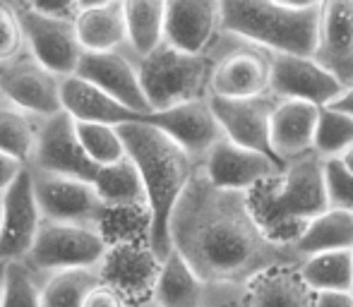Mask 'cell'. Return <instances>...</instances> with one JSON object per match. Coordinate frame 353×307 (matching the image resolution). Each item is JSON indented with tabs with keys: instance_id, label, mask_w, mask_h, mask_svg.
Wrapping results in <instances>:
<instances>
[{
	"instance_id": "1",
	"label": "cell",
	"mask_w": 353,
	"mask_h": 307,
	"mask_svg": "<svg viewBox=\"0 0 353 307\" xmlns=\"http://www.w3.org/2000/svg\"><path fill=\"white\" fill-rule=\"evenodd\" d=\"M168 242L205 284L248 286L274 266L303 262L293 242L267 233L250 192L219 190L200 168L168 216Z\"/></svg>"
},
{
	"instance_id": "2",
	"label": "cell",
	"mask_w": 353,
	"mask_h": 307,
	"mask_svg": "<svg viewBox=\"0 0 353 307\" xmlns=\"http://www.w3.org/2000/svg\"><path fill=\"white\" fill-rule=\"evenodd\" d=\"M116 132L125 147L128 161L135 166L140 176L144 197H147L149 247L159 257V262H163L171 252L168 216L200 166L181 147L173 145L161 130L142 120L123 123L116 127Z\"/></svg>"
},
{
	"instance_id": "3",
	"label": "cell",
	"mask_w": 353,
	"mask_h": 307,
	"mask_svg": "<svg viewBox=\"0 0 353 307\" xmlns=\"http://www.w3.org/2000/svg\"><path fill=\"white\" fill-rule=\"evenodd\" d=\"M27 168L84 182V185L94 187L99 192L101 202L111 211L140 214L149 224L147 197H144L135 166L128 161V156L118 161L116 166L94 163L79 149L77 140H74V125L63 111L41 123L37 135V147H34L32 161H29Z\"/></svg>"
},
{
	"instance_id": "4",
	"label": "cell",
	"mask_w": 353,
	"mask_h": 307,
	"mask_svg": "<svg viewBox=\"0 0 353 307\" xmlns=\"http://www.w3.org/2000/svg\"><path fill=\"white\" fill-rule=\"evenodd\" d=\"M322 0L276 3V0H223L219 3V29L250 41L274 56L312 58L320 36Z\"/></svg>"
},
{
	"instance_id": "5",
	"label": "cell",
	"mask_w": 353,
	"mask_h": 307,
	"mask_svg": "<svg viewBox=\"0 0 353 307\" xmlns=\"http://www.w3.org/2000/svg\"><path fill=\"white\" fill-rule=\"evenodd\" d=\"M260 190H265L267 195L262 200V209H255V214L272 237L279 235L281 226H288L293 229V240H296L303 226L330 209L325 176H322V158L312 151L286 163L281 176L260 185Z\"/></svg>"
},
{
	"instance_id": "6",
	"label": "cell",
	"mask_w": 353,
	"mask_h": 307,
	"mask_svg": "<svg viewBox=\"0 0 353 307\" xmlns=\"http://www.w3.org/2000/svg\"><path fill=\"white\" fill-rule=\"evenodd\" d=\"M210 75L212 61L207 53L190 56L163 41L149 56L137 61V79L152 113L207 98Z\"/></svg>"
},
{
	"instance_id": "7",
	"label": "cell",
	"mask_w": 353,
	"mask_h": 307,
	"mask_svg": "<svg viewBox=\"0 0 353 307\" xmlns=\"http://www.w3.org/2000/svg\"><path fill=\"white\" fill-rule=\"evenodd\" d=\"M205 53L212 61L207 96L252 98L270 94V51L219 29Z\"/></svg>"
},
{
	"instance_id": "8",
	"label": "cell",
	"mask_w": 353,
	"mask_h": 307,
	"mask_svg": "<svg viewBox=\"0 0 353 307\" xmlns=\"http://www.w3.org/2000/svg\"><path fill=\"white\" fill-rule=\"evenodd\" d=\"M161 262L152 252L144 235H121L108 240L106 252L97 266L101 286L118 293L125 307L154 305V286Z\"/></svg>"
},
{
	"instance_id": "9",
	"label": "cell",
	"mask_w": 353,
	"mask_h": 307,
	"mask_svg": "<svg viewBox=\"0 0 353 307\" xmlns=\"http://www.w3.org/2000/svg\"><path fill=\"white\" fill-rule=\"evenodd\" d=\"M106 245L108 240L101 231L41 221L37 237L22 262L39 279L46 281L58 271L97 269Z\"/></svg>"
},
{
	"instance_id": "10",
	"label": "cell",
	"mask_w": 353,
	"mask_h": 307,
	"mask_svg": "<svg viewBox=\"0 0 353 307\" xmlns=\"http://www.w3.org/2000/svg\"><path fill=\"white\" fill-rule=\"evenodd\" d=\"M29 173H32L34 197L43 221L82 226V229L101 231L106 235V224L113 211L103 204L94 187L72 178L39 173L32 168Z\"/></svg>"
},
{
	"instance_id": "11",
	"label": "cell",
	"mask_w": 353,
	"mask_h": 307,
	"mask_svg": "<svg viewBox=\"0 0 353 307\" xmlns=\"http://www.w3.org/2000/svg\"><path fill=\"white\" fill-rule=\"evenodd\" d=\"M14 17L22 29V41L27 53L51 75L70 77L74 75L82 58V46L77 41L72 22L53 19L39 12L34 3H10Z\"/></svg>"
},
{
	"instance_id": "12",
	"label": "cell",
	"mask_w": 353,
	"mask_h": 307,
	"mask_svg": "<svg viewBox=\"0 0 353 307\" xmlns=\"http://www.w3.org/2000/svg\"><path fill=\"white\" fill-rule=\"evenodd\" d=\"M200 171L219 190L255 192L260 185L272 182L281 176L283 168L274 158L260 151L233 145L231 140H219L202 158Z\"/></svg>"
},
{
	"instance_id": "13",
	"label": "cell",
	"mask_w": 353,
	"mask_h": 307,
	"mask_svg": "<svg viewBox=\"0 0 353 307\" xmlns=\"http://www.w3.org/2000/svg\"><path fill=\"white\" fill-rule=\"evenodd\" d=\"M0 92L8 103L41 120L61 113V77L43 70L27 48L0 65Z\"/></svg>"
},
{
	"instance_id": "14",
	"label": "cell",
	"mask_w": 353,
	"mask_h": 307,
	"mask_svg": "<svg viewBox=\"0 0 353 307\" xmlns=\"http://www.w3.org/2000/svg\"><path fill=\"white\" fill-rule=\"evenodd\" d=\"M137 61L140 58L128 46L116 48V51H103V53L84 51L74 75L84 79V82L94 84L97 89H101L106 96H111L113 101L125 106L128 111L144 118L152 111H149L147 101H144V94L140 89Z\"/></svg>"
},
{
	"instance_id": "15",
	"label": "cell",
	"mask_w": 353,
	"mask_h": 307,
	"mask_svg": "<svg viewBox=\"0 0 353 307\" xmlns=\"http://www.w3.org/2000/svg\"><path fill=\"white\" fill-rule=\"evenodd\" d=\"M207 101H210V108L226 140H231L238 147H245V149L260 151L265 156L274 158L270 149V120L279 98H274L272 94H262V96L252 98L207 96Z\"/></svg>"
},
{
	"instance_id": "16",
	"label": "cell",
	"mask_w": 353,
	"mask_h": 307,
	"mask_svg": "<svg viewBox=\"0 0 353 307\" xmlns=\"http://www.w3.org/2000/svg\"><path fill=\"white\" fill-rule=\"evenodd\" d=\"M142 123L161 130L173 145H178L192 161L200 166L207 151L223 140V132L219 127L216 118H214L210 101L207 98H197V101H188L181 106L166 108V111L149 113L140 118Z\"/></svg>"
},
{
	"instance_id": "17",
	"label": "cell",
	"mask_w": 353,
	"mask_h": 307,
	"mask_svg": "<svg viewBox=\"0 0 353 307\" xmlns=\"http://www.w3.org/2000/svg\"><path fill=\"white\" fill-rule=\"evenodd\" d=\"M270 94L279 101H305L317 108H325L336 101L344 94V89L312 58L272 53Z\"/></svg>"
},
{
	"instance_id": "18",
	"label": "cell",
	"mask_w": 353,
	"mask_h": 307,
	"mask_svg": "<svg viewBox=\"0 0 353 307\" xmlns=\"http://www.w3.org/2000/svg\"><path fill=\"white\" fill-rule=\"evenodd\" d=\"M312 61L334 77L344 92L353 87V0L322 3L320 36Z\"/></svg>"
},
{
	"instance_id": "19",
	"label": "cell",
	"mask_w": 353,
	"mask_h": 307,
	"mask_svg": "<svg viewBox=\"0 0 353 307\" xmlns=\"http://www.w3.org/2000/svg\"><path fill=\"white\" fill-rule=\"evenodd\" d=\"M37 197H34L32 173L24 168L17 180L3 192V229H0V260H24L41 226Z\"/></svg>"
},
{
	"instance_id": "20",
	"label": "cell",
	"mask_w": 353,
	"mask_h": 307,
	"mask_svg": "<svg viewBox=\"0 0 353 307\" xmlns=\"http://www.w3.org/2000/svg\"><path fill=\"white\" fill-rule=\"evenodd\" d=\"M219 34L216 0H171L163 10V43L200 56Z\"/></svg>"
},
{
	"instance_id": "21",
	"label": "cell",
	"mask_w": 353,
	"mask_h": 307,
	"mask_svg": "<svg viewBox=\"0 0 353 307\" xmlns=\"http://www.w3.org/2000/svg\"><path fill=\"white\" fill-rule=\"evenodd\" d=\"M320 108L305 101H276L270 120L272 156L286 166L312 151Z\"/></svg>"
},
{
	"instance_id": "22",
	"label": "cell",
	"mask_w": 353,
	"mask_h": 307,
	"mask_svg": "<svg viewBox=\"0 0 353 307\" xmlns=\"http://www.w3.org/2000/svg\"><path fill=\"white\" fill-rule=\"evenodd\" d=\"M61 111L74 123H99V125L118 127L123 123H135L140 116L128 111L118 101L84 82L77 75L61 79Z\"/></svg>"
},
{
	"instance_id": "23",
	"label": "cell",
	"mask_w": 353,
	"mask_h": 307,
	"mask_svg": "<svg viewBox=\"0 0 353 307\" xmlns=\"http://www.w3.org/2000/svg\"><path fill=\"white\" fill-rule=\"evenodd\" d=\"M74 32L82 51L103 53L128 46L125 14L121 0L108 3H84L79 17L74 19Z\"/></svg>"
},
{
	"instance_id": "24",
	"label": "cell",
	"mask_w": 353,
	"mask_h": 307,
	"mask_svg": "<svg viewBox=\"0 0 353 307\" xmlns=\"http://www.w3.org/2000/svg\"><path fill=\"white\" fill-rule=\"evenodd\" d=\"M250 307H315V293L298 274V266H274L245 286Z\"/></svg>"
},
{
	"instance_id": "25",
	"label": "cell",
	"mask_w": 353,
	"mask_h": 307,
	"mask_svg": "<svg viewBox=\"0 0 353 307\" xmlns=\"http://www.w3.org/2000/svg\"><path fill=\"white\" fill-rule=\"evenodd\" d=\"M293 247L303 260L320 252L353 250V211L327 209L325 214L303 226L293 240Z\"/></svg>"
},
{
	"instance_id": "26",
	"label": "cell",
	"mask_w": 353,
	"mask_h": 307,
	"mask_svg": "<svg viewBox=\"0 0 353 307\" xmlns=\"http://www.w3.org/2000/svg\"><path fill=\"white\" fill-rule=\"evenodd\" d=\"M205 298V281L181 260L178 252H168L161 262L159 279L154 286V307H202Z\"/></svg>"
},
{
	"instance_id": "27",
	"label": "cell",
	"mask_w": 353,
	"mask_h": 307,
	"mask_svg": "<svg viewBox=\"0 0 353 307\" xmlns=\"http://www.w3.org/2000/svg\"><path fill=\"white\" fill-rule=\"evenodd\" d=\"M298 274L312 293H353L351 250L310 255L298 264Z\"/></svg>"
},
{
	"instance_id": "28",
	"label": "cell",
	"mask_w": 353,
	"mask_h": 307,
	"mask_svg": "<svg viewBox=\"0 0 353 307\" xmlns=\"http://www.w3.org/2000/svg\"><path fill=\"white\" fill-rule=\"evenodd\" d=\"M163 0H125V39L128 48L137 58H144L163 41Z\"/></svg>"
},
{
	"instance_id": "29",
	"label": "cell",
	"mask_w": 353,
	"mask_h": 307,
	"mask_svg": "<svg viewBox=\"0 0 353 307\" xmlns=\"http://www.w3.org/2000/svg\"><path fill=\"white\" fill-rule=\"evenodd\" d=\"M41 123V118L29 116V113L19 111L17 106L5 101L0 106V151L19 161L22 166H29Z\"/></svg>"
},
{
	"instance_id": "30",
	"label": "cell",
	"mask_w": 353,
	"mask_h": 307,
	"mask_svg": "<svg viewBox=\"0 0 353 307\" xmlns=\"http://www.w3.org/2000/svg\"><path fill=\"white\" fill-rule=\"evenodd\" d=\"M97 269H68L43 281L41 307H82L89 290L97 288Z\"/></svg>"
},
{
	"instance_id": "31",
	"label": "cell",
	"mask_w": 353,
	"mask_h": 307,
	"mask_svg": "<svg viewBox=\"0 0 353 307\" xmlns=\"http://www.w3.org/2000/svg\"><path fill=\"white\" fill-rule=\"evenodd\" d=\"M353 147V118L334 108H320L317 118L315 140H312V154L327 158H339L344 151Z\"/></svg>"
},
{
	"instance_id": "32",
	"label": "cell",
	"mask_w": 353,
	"mask_h": 307,
	"mask_svg": "<svg viewBox=\"0 0 353 307\" xmlns=\"http://www.w3.org/2000/svg\"><path fill=\"white\" fill-rule=\"evenodd\" d=\"M74 140L79 149L99 166H116L125 158V147L118 137L116 127L99 125V123H74Z\"/></svg>"
},
{
	"instance_id": "33",
	"label": "cell",
	"mask_w": 353,
	"mask_h": 307,
	"mask_svg": "<svg viewBox=\"0 0 353 307\" xmlns=\"http://www.w3.org/2000/svg\"><path fill=\"white\" fill-rule=\"evenodd\" d=\"M41 290L43 281L22 260L5 264L0 307H41Z\"/></svg>"
},
{
	"instance_id": "34",
	"label": "cell",
	"mask_w": 353,
	"mask_h": 307,
	"mask_svg": "<svg viewBox=\"0 0 353 307\" xmlns=\"http://www.w3.org/2000/svg\"><path fill=\"white\" fill-rule=\"evenodd\" d=\"M322 176H325V192L330 209L353 211V176L344 168L341 158L322 161Z\"/></svg>"
},
{
	"instance_id": "35",
	"label": "cell",
	"mask_w": 353,
	"mask_h": 307,
	"mask_svg": "<svg viewBox=\"0 0 353 307\" xmlns=\"http://www.w3.org/2000/svg\"><path fill=\"white\" fill-rule=\"evenodd\" d=\"M22 51V29H19V22L14 17L12 5L0 0V65L14 61Z\"/></svg>"
},
{
	"instance_id": "36",
	"label": "cell",
	"mask_w": 353,
	"mask_h": 307,
	"mask_svg": "<svg viewBox=\"0 0 353 307\" xmlns=\"http://www.w3.org/2000/svg\"><path fill=\"white\" fill-rule=\"evenodd\" d=\"M202 307H250L248 290L238 284H205Z\"/></svg>"
},
{
	"instance_id": "37",
	"label": "cell",
	"mask_w": 353,
	"mask_h": 307,
	"mask_svg": "<svg viewBox=\"0 0 353 307\" xmlns=\"http://www.w3.org/2000/svg\"><path fill=\"white\" fill-rule=\"evenodd\" d=\"M82 307H125V303L118 298V293H113L111 288L99 284L97 288L89 290V295L84 298Z\"/></svg>"
},
{
	"instance_id": "38",
	"label": "cell",
	"mask_w": 353,
	"mask_h": 307,
	"mask_svg": "<svg viewBox=\"0 0 353 307\" xmlns=\"http://www.w3.org/2000/svg\"><path fill=\"white\" fill-rule=\"evenodd\" d=\"M24 168H27V166H22L19 161L5 156V154L0 151V195H3V192L8 190L14 180H17V176L24 171Z\"/></svg>"
},
{
	"instance_id": "39",
	"label": "cell",
	"mask_w": 353,
	"mask_h": 307,
	"mask_svg": "<svg viewBox=\"0 0 353 307\" xmlns=\"http://www.w3.org/2000/svg\"><path fill=\"white\" fill-rule=\"evenodd\" d=\"M315 307H353V293H315Z\"/></svg>"
},
{
	"instance_id": "40",
	"label": "cell",
	"mask_w": 353,
	"mask_h": 307,
	"mask_svg": "<svg viewBox=\"0 0 353 307\" xmlns=\"http://www.w3.org/2000/svg\"><path fill=\"white\" fill-rule=\"evenodd\" d=\"M325 108H334V111H341V113H346V116L353 118V87L346 89L336 101H332L330 106H325Z\"/></svg>"
},
{
	"instance_id": "41",
	"label": "cell",
	"mask_w": 353,
	"mask_h": 307,
	"mask_svg": "<svg viewBox=\"0 0 353 307\" xmlns=\"http://www.w3.org/2000/svg\"><path fill=\"white\" fill-rule=\"evenodd\" d=\"M339 158H341V163H344V168H346V171H349L351 176H353V147H351L349 151H344V154H341Z\"/></svg>"
},
{
	"instance_id": "42",
	"label": "cell",
	"mask_w": 353,
	"mask_h": 307,
	"mask_svg": "<svg viewBox=\"0 0 353 307\" xmlns=\"http://www.w3.org/2000/svg\"><path fill=\"white\" fill-rule=\"evenodd\" d=\"M5 264H8V262H3V260H0V290H3V279H5Z\"/></svg>"
},
{
	"instance_id": "43",
	"label": "cell",
	"mask_w": 353,
	"mask_h": 307,
	"mask_svg": "<svg viewBox=\"0 0 353 307\" xmlns=\"http://www.w3.org/2000/svg\"><path fill=\"white\" fill-rule=\"evenodd\" d=\"M0 229H3V195H0Z\"/></svg>"
},
{
	"instance_id": "44",
	"label": "cell",
	"mask_w": 353,
	"mask_h": 307,
	"mask_svg": "<svg viewBox=\"0 0 353 307\" xmlns=\"http://www.w3.org/2000/svg\"><path fill=\"white\" fill-rule=\"evenodd\" d=\"M5 103V96H3V92H0V106H3Z\"/></svg>"
},
{
	"instance_id": "45",
	"label": "cell",
	"mask_w": 353,
	"mask_h": 307,
	"mask_svg": "<svg viewBox=\"0 0 353 307\" xmlns=\"http://www.w3.org/2000/svg\"><path fill=\"white\" fill-rule=\"evenodd\" d=\"M351 255H353V250H351Z\"/></svg>"
},
{
	"instance_id": "46",
	"label": "cell",
	"mask_w": 353,
	"mask_h": 307,
	"mask_svg": "<svg viewBox=\"0 0 353 307\" xmlns=\"http://www.w3.org/2000/svg\"><path fill=\"white\" fill-rule=\"evenodd\" d=\"M149 307H154V305H149Z\"/></svg>"
}]
</instances>
